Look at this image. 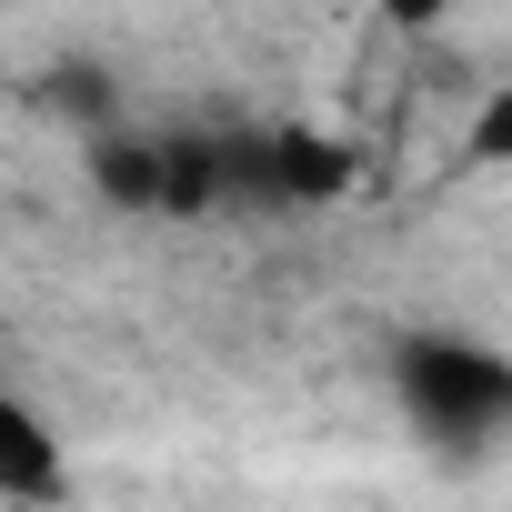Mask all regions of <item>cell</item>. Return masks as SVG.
<instances>
[{
  "mask_svg": "<svg viewBox=\"0 0 512 512\" xmlns=\"http://www.w3.org/2000/svg\"><path fill=\"white\" fill-rule=\"evenodd\" d=\"M462 161H472V171H502V181H512V71H502V81H492V91L472 101V121H462Z\"/></svg>",
  "mask_w": 512,
  "mask_h": 512,
  "instance_id": "obj_3",
  "label": "cell"
},
{
  "mask_svg": "<svg viewBox=\"0 0 512 512\" xmlns=\"http://www.w3.org/2000/svg\"><path fill=\"white\" fill-rule=\"evenodd\" d=\"M392 402L432 452H492L512 442V352H492L482 332H402L392 342Z\"/></svg>",
  "mask_w": 512,
  "mask_h": 512,
  "instance_id": "obj_1",
  "label": "cell"
},
{
  "mask_svg": "<svg viewBox=\"0 0 512 512\" xmlns=\"http://www.w3.org/2000/svg\"><path fill=\"white\" fill-rule=\"evenodd\" d=\"M61 492H71V452H61L51 412L0 392V502H61Z\"/></svg>",
  "mask_w": 512,
  "mask_h": 512,
  "instance_id": "obj_2",
  "label": "cell"
},
{
  "mask_svg": "<svg viewBox=\"0 0 512 512\" xmlns=\"http://www.w3.org/2000/svg\"><path fill=\"white\" fill-rule=\"evenodd\" d=\"M372 21H382V31H402V41H432V31H452V21H462V0H372Z\"/></svg>",
  "mask_w": 512,
  "mask_h": 512,
  "instance_id": "obj_4",
  "label": "cell"
}]
</instances>
